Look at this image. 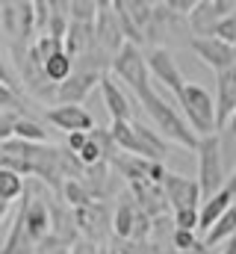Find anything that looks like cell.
<instances>
[{
    "label": "cell",
    "instance_id": "obj_16",
    "mask_svg": "<svg viewBox=\"0 0 236 254\" xmlns=\"http://www.w3.org/2000/svg\"><path fill=\"white\" fill-rule=\"evenodd\" d=\"M110 136H113V142L118 145V151H127L130 157L151 160V154H148V148L142 145V139H139L133 122H113V125H110Z\"/></svg>",
    "mask_w": 236,
    "mask_h": 254
},
{
    "label": "cell",
    "instance_id": "obj_13",
    "mask_svg": "<svg viewBox=\"0 0 236 254\" xmlns=\"http://www.w3.org/2000/svg\"><path fill=\"white\" fill-rule=\"evenodd\" d=\"M74 219H77V228L83 234V240H95L101 243V234L104 231H113V219L107 213V207L98 201L92 207H83V210H74Z\"/></svg>",
    "mask_w": 236,
    "mask_h": 254
},
{
    "label": "cell",
    "instance_id": "obj_36",
    "mask_svg": "<svg viewBox=\"0 0 236 254\" xmlns=\"http://www.w3.org/2000/svg\"><path fill=\"white\" fill-rule=\"evenodd\" d=\"M207 254H210V252H207Z\"/></svg>",
    "mask_w": 236,
    "mask_h": 254
},
{
    "label": "cell",
    "instance_id": "obj_15",
    "mask_svg": "<svg viewBox=\"0 0 236 254\" xmlns=\"http://www.w3.org/2000/svg\"><path fill=\"white\" fill-rule=\"evenodd\" d=\"M101 95H104V104H107V113H110L113 122H133V107H130L127 95L121 92V86L116 80L104 77L101 80Z\"/></svg>",
    "mask_w": 236,
    "mask_h": 254
},
{
    "label": "cell",
    "instance_id": "obj_12",
    "mask_svg": "<svg viewBox=\"0 0 236 254\" xmlns=\"http://www.w3.org/2000/svg\"><path fill=\"white\" fill-rule=\"evenodd\" d=\"M148 68H151V74L160 80V83H166V89L169 92H175V95H180L183 89H186V77H183V71L177 68L175 57L166 51V48H154L151 54H148Z\"/></svg>",
    "mask_w": 236,
    "mask_h": 254
},
{
    "label": "cell",
    "instance_id": "obj_11",
    "mask_svg": "<svg viewBox=\"0 0 236 254\" xmlns=\"http://www.w3.org/2000/svg\"><path fill=\"white\" fill-rule=\"evenodd\" d=\"M236 116V65L216 77V125L219 130L234 122Z\"/></svg>",
    "mask_w": 236,
    "mask_h": 254
},
{
    "label": "cell",
    "instance_id": "obj_6",
    "mask_svg": "<svg viewBox=\"0 0 236 254\" xmlns=\"http://www.w3.org/2000/svg\"><path fill=\"white\" fill-rule=\"evenodd\" d=\"M95 45H98V51H104L110 60H116L118 54H121V48L127 45L113 3H101V15H98V21H95Z\"/></svg>",
    "mask_w": 236,
    "mask_h": 254
},
{
    "label": "cell",
    "instance_id": "obj_19",
    "mask_svg": "<svg viewBox=\"0 0 236 254\" xmlns=\"http://www.w3.org/2000/svg\"><path fill=\"white\" fill-rule=\"evenodd\" d=\"M136 216H139V207L133 198H124L113 213V237L116 240H133V228H136Z\"/></svg>",
    "mask_w": 236,
    "mask_h": 254
},
{
    "label": "cell",
    "instance_id": "obj_2",
    "mask_svg": "<svg viewBox=\"0 0 236 254\" xmlns=\"http://www.w3.org/2000/svg\"><path fill=\"white\" fill-rule=\"evenodd\" d=\"M177 104L186 116L189 127L204 139V136H216L219 133V125H216V101L213 95L198 86V83H186V89L177 95Z\"/></svg>",
    "mask_w": 236,
    "mask_h": 254
},
{
    "label": "cell",
    "instance_id": "obj_22",
    "mask_svg": "<svg viewBox=\"0 0 236 254\" xmlns=\"http://www.w3.org/2000/svg\"><path fill=\"white\" fill-rule=\"evenodd\" d=\"M124 6H127V15H130V21L136 24V30H139V33H145V39H148V33H151V27H154V12H157V3L124 0Z\"/></svg>",
    "mask_w": 236,
    "mask_h": 254
},
{
    "label": "cell",
    "instance_id": "obj_3",
    "mask_svg": "<svg viewBox=\"0 0 236 254\" xmlns=\"http://www.w3.org/2000/svg\"><path fill=\"white\" fill-rule=\"evenodd\" d=\"M198 184L204 192V201L213 198L219 190H225L228 178H225V166H222V139L216 136H204L198 145Z\"/></svg>",
    "mask_w": 236,
    "mask_h": 254
},
{
    "label": "cell",
    "instance_id": "obj_18",
    "mask_svg": "<svg viewBox=\"0 0 236 254\" xmlns=\"http://www.w3.org/2000/svg\"><path fill=\"white\" fill-rule=\"evenodd\" d=\"M0 254H39V246L30 240L27 228H24V219L21 213L15 216V222L9 225V234H6V243H3V252Z\"/></svg>",
    "mask_w": 236,
    "mask_h": 254
},
{
    "label": "cell",
    "instance_id": "obj_26",
    "mask_svg": "<svg viewBox=\"0 0 236 254\" xmlns=\"http://www.w3.org/2000/svg\"><path fill=\"white\" fill-rule=\"evenodd\" d=\"M101 15V3L95 0H71L68 3V18L77 24H95Z\"/></svg>",
    "mask_w": 236,
    "mask_h": 254
},
{
    "label": "cell",
    "instance_id": "obj_35",
    "mask_svg": "<svg viewBox=\"0 0 236 254\" xmlns=\"http://www.w3.org/2000/svg\"><path fill=\"white\" fill-rule=\"evenodd\" d=\"M110 254H116V249H113V252H110Z\"/></svg>",
    "mask_w": 236,
    "mask_h": 254
},
{
    "label": "cell",
    "instance_id": "obj_17",
    "mask_svg": "<svg viewBox=\"0 0 236 254\" xmlns=\"http://www.w3.org/2000/svg\"><path fill=\"white\" fill-rule=\"evenodd\" d=\"M65 51L74 57V63L83 60L86 54H92L95 51V24H77V21H71L68 36H65Z\"/></svg>",
    "mask_w": 236,
    "mask_h": 254
},
{
    "label": "cell",
    "instance_id": "obj_10",
    "mask_svg": "<svg viewBox=\"0 0 236 254\" xmlns=\"http://www.w3.org/2000/svg\"><path fill=\"white\" fill-rule=\"evenodd\" d=\"M228 15H236V3H231V0H201L195 6V12L189 15V24H192L195 36H210L213 27L219 21H225Z\"/></svg>",
    "mask_w": 236,
    "mask_h": 254
},
{
    "label": "cell",
    "instance_id": "obj_31",
    "mask_svg": "<svg viewBox=\"0 0 236 254\" xmlns=\"http://www.w3.org/2000/svg\"><path fill=\"white\" fill-rule=\"evenodd\" d=\"M89 139H92V133H68L65 145H68V151H71V154H80V151L89 145Z\"/></svg>",
    "mask_w": 236,
    "mask_h": 254
},
{
    "label": "cell",
    "instance_id": "obj_20",
    "mask_svg": "<svg viewBox=\"0 0 236 254\" xmlns=\"http://www.w3.org/2000/svg\"><path fill=\"white\" fill-rule=\"evenodd\" d=\"M74 71H77V63H74V57H71L68 51H59L57 57H51V60L45 63V74H48V80H51L54 86H62L65 80H71Z\"/></svg>",
    "mask_w": 236,
    "mask_h": 254
},
{
    "label": "cell",
    "instance_id": "obj_24",
    "mask_svg": "<svg viewBox=\"0 0 236 254\" xmlns=\"http://www.w3.org/2000/svg\"><path fill=\"white\" fill-rule=\"evenodd\" d=\"M172 246L177 254H207V243L198 240V231H172Z\"/></svg>",
    "mask_w": 236,
    "mask_h": 254
},
{
    "label": "cell",
    "instance_id": "obj_32",
    "mask_svg": "<svg viewBox=\"0 0 236 254\" xmlns=\"http://www.w3.org/2000/svg\"><path fill=\"white\" fill-rule=\"evenodd\" d=\"M71 254H110L101 249V243H95V240H80L74 249H71Z\"/></svg>",
    "mask_w": 236,
    "mask_h": 254
},
{
    "label": "cell",
    "instance_id": "obj_21",
    "mask_svg": "<svg viewBox=\"0 0 236 254\" xmlns=\"http://www.w3.org/2000/svg\"><path fill=\"white\" fill-rule=\"evenodd\" d=\"M236 237V204L213 225V231L204 237V243H207V249H213V246H225L228 240H234Z\"/></svg>",
    "mask_w": 236,
    "mask_h": 254
},
{
    "label": "cell",
    "instance_id": "obj_25",
    "mask_svg": "<svg viewBox=\"0 0 236 254\" xmlns=\"http://www.w3.org/2000/svg\"><path fill=\"white\" fill-rule=\"evenodd\" d=\"M21 195H24V178L15 175V172H9V169H0V201L9 207Z\"/></svg>",
    "mask_w": 236,
    "mask_h": 254
},
{
    "label": "cell",
    "instance_id": "obj_23",
    "mask_svg": "<svg viewBox=\"0 0 236 254\" xmlns=\"http://www.w3.org/2000/svg\"><path fill=\"white\" fill-rule=\"evenodd\" d=\"M62 198H65V204H68L71 210H83V207L98 204V198L89 192V187H86L83 181H65V187H62Z\"/></svg>",
    "mask_w": 236,
    "mask_h": 254
},
{
    "label": "cell",
    "instance_id": "obj_7",
    "mask_svg": "<svg viewBox=\"0 0 236 254\" xmlns=\"http://www.w3.org/2000/svg\"><path fill=\"white\" fill-rule=\"evenodd\" d=\"M21 219H24V228L30 234V240L36 246H42L51 234H54V210L45 198H33L21 207Z\"/></svg>",
    "mask_w": 236,
    "mask_h": 254
},
{
    "label": "cell",
    "instance_id": "obj_1",
    "mask_svg": "<svg viewBox=\"0 0 236 254\" xmlns=\"http://www.w3.org/2000/svg\"><path fill=\"white\" fill-rule=\"evenodd\" d=\"M139 101H142L145 113L154 119L157 130H160L169 142H175V145H180V148H192V151H198L201 136L189 127V122L177 113L172 104H166V98H163L154 86H151L148 92H142V95H139Z\"/></svg>",
    "mask_w": 236,
    "mask_h": 254
},
{
    "label": "cell",
    "instance_id": "obj_30",
    "mask_svg": "<svg viewBox=\"0 0 236 254\" xmlns=\"http://www.w3.org/2000/svg\"><path fill=\"white\" fill-rule=\"evenodd\" d=\"M210 36H213V39H222V42H228V45L236 48V15H228L225 21H219Z\"/></svg>",
    "mask_w": 236,
    "mask_h": 254
},
{
    "label": "cell",
    "instance_id": "obj_28",
    "mask_svg": "<svg viewBox=\"0 0 236 254\" xmlns=\"http://www.w3.org/2000/svg\"><path fill=\"white\" fill-rule=\"evenodd\" d=\"M0 18H3V30L9 36H21V6L18 3H0Z\"/></svg>",
    "mask_w": 236,
    "mask_h": 254
},
{
    "label": "cell",
    "instance_id": "obj_33",
    "mask_svg": "<svg viewBox=\"0 0 236 254\" xmlns=\"http://www.w3.org/2000/svg\"><path fill=\"white\" fill-rule=\"evenodd\" d=\"M222 254H236V237H234V240H228V243H225V249H222Z\"/></svg>",
    "mask_w": 236,
    "mask_h": 254
},
{
    "label": "cell",
    "instance_id": "obj_5",
    "mask_svg": "<svg viewBox=\"0 0 236 254\" xmlns=\"http://www.w3.org/2000/svg\"><path fill=\"white\" fill-rule=\"evenodd\" d=\"M189 48L195 51V57L204 65H210L216 74L228 71L236 65V48L222 42V39H213V36H192L189 39Z\"/></svg>",
    "mask_w": 236,
    "mask_h": 254
},
{
    "label": "cell",
    "instance_id": "obj_14",
    "mask_svg": "<svg viewBox=\"0 0 236 254\" xmlns=\"http://www.w3.org/2000/svg\"><path fill=\"white\" fill-rule=\"evenodd\" d=\"M48 122L65 133H92L95 130L92 113L83 107H54V110H48Z\"/></svg>",
    "mask_w": 236,
    "mask_h": 254
},
{
    "label": "cell",
    "instance_id": "obj_4",
    "mask_svg": "<svg viewBox=\"0 0 236 254\" xmlns=\"http://www.w3.org/2000/svg\"><path fill=\"white\" fill-rule=\"evenodd\" d=\"M113 71H116L118 77L136 92V95H142V92H148L151 89V68H148V54H142V48L139 45H124L121 48V54H118L116 60H113Z\"/></svg>",
    "mask_w": 236,
    "mask_h": 254
},
{
    "label": "cell",
    "instance_id": "obj_29",
    "mask_svg": "<svg viewBox=\"0 0 236 254\" xmlns=\"http://www.w3.org/2000/svg\"><path fill=\"white\" fill-rule=\"evenodd\" d=\"M175 228L177 231H201V207L175 210Z\"/></svg>",
    "mask_w": 236,
    "mask_h": 254
},
{
    "label": "cell",
    "instance_id": "obj_9",
    "mask_svg": "<svg viewBox=\"0 0 236 254\" xmlns=\"http://www.w3.org/2000/svg\"><path fill=\"white\" fill-rule=\"evenodd\" d=\"M101 80H104V74L77 68L71 80H65L62 86H57V107H80V104L86 101V95H89Z\"/></svg>",
    "mask_w": 236,
    "mask_h": 254
},
{
    "label": "cell",
    "instance_id": "obj_34",
    "mask_svg": "<svg viewBox=\"0 0 236 254\" xmlns=\"http://www.w3.org/2000/svg\"><path fill=\"white\" fill-rule=\"evenodd\" d=\"M59 254H71V252H59Z\"/></svg>",
    "mask_w": 236,
    "mask_h": 254
},
{
    "label": "cell",
    "instance_id": "obj_8",
    "mask_svg": "<svg viewBox=\"0 0 236 254\" xmlns=\"http://www.w3.org/2000/svg\"><path fill=\"white\" fill-rule=\"evenodd\" d=\"M166 198L175 210H189V207H204V192H201V184L198 178H183L177 172H169L166 184Z\"/></svg>",
    "mask_w": 236,
    "mask_h": 254
},
{
    "label": "cell",
    "instance_id": "obj_27",
    "mask_svg": "<svg viewBox=\"0 0 236 254\" xmlns=\"http://www.w3.org/2000/svg\"><path fill=\"white\" fill-rule=\"evenodd\" d=\"M15 139H21V142H33V145H45L48 130L39 125V122H33L30 116H24V119L15 125Z\"/></svg>",
    "mask_w": 236,
    "mask_h": 254
}]
</instances>
